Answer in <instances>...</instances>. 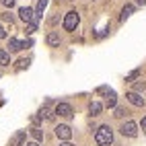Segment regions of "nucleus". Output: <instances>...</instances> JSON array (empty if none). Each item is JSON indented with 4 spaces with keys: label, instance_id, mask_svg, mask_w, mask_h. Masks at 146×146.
<instances>
[{
    "label": "nucleus",
    "instance_id": "1",
    "mask_svg": "<svg viewBox=\"0 0 146 146\" xmlns=\"http://www.w3.org/2000/svg\"><path fill=\"white\" fill-rule=\"evenodd\" d=\"M95 142L99 144V146H109V144L113 142V132H111L109 125H101V128L97 130V134H95Z\"/></svg>",
    "mask_w": 146,
    "mask_h": 146
},
{
    "label": "nucleus",
    "instance_id": "2",
    "mask_svg": "<svg viewBox=\"0 0 146 146\" xmlns=\"http://www.w3.org/2000/svg\"><path fill=\"white\" fill-rule=\"evenodd\" d=\"M76 25H78V15H76V11H70L64 17V29L66 31H74Z\"/></svg>",
    "mask_w": 146,
    "mask_h": 146
},
{
    "label": "nucleus",
    "instance_id": "3",
    "mask_svg": "<svg viewBox=\"0 0 146 146\" xmlns=\"http://www.w3.org/2000/svg\"><path fill=\"white\" fill-rule=\"evenodd\" d=\"M121 134L128 136V138H134V136L138 134V125H136L134 121H125V123L121 125Z\"/></svg>",
    "mask_w": 146,
    "mask_h": 146
},
{
    "label": "nucleus",
    "instance_id": "4",
    "mask_svg": "<svg viewBox=\"0 0 146 146\" xmlns=\"http://www.w3.org/2000/svg\"><path fill=\"white\" fill-rule=\"evenodd\" d=\"M56 136H58V138H60V140H70L72 138V130H70V125H58V128H56Z\"/></svg>",
    "mask_w": 146,
    "mask_h": 146
},
{
    "label": "nucleus",
    "instance_id": "5",
    "mask_svg": "<svg viewBox=\"0 0 146 146\" xmlns=\"http://www.w3.org/2000/svg\"><path fill=\"white\" fill-rule=\"evenodd\" d=\"M19 17H21L25 23H33V21H37V19H35V15H33V11H31L29 6H23V8H19Z\"/></svg>",
    "mask_w": 146,
    "mask_h": 146
},
{
    "label": "nucleus",
    "instance_id": "6",
    "mask_svg": "<svg viewBox=\"0 0 146 146\" xmlns=\"http://www.w3.org/2000/svg\"><path fill=\"white\" fill-rule=\"evenodd\" d=\"M56 113L62 115V117H72V107L68 103H58L56 105Z\"/></svg>",
    "mask_w": 146,
    "mask_h": 146
},
{
    "label": "nucleus",
    "instance_id": "7",
    "mask_svg": "<svg viewBox=\"0 0 146 146\" xmlns=\"http://www.w3.org/2000/svg\"><path fill=\"white\" fill-rule=\"evenodd\" d=\"M25 138H27V132H25V130H19L13 138H11V146H23Z\"/></svg>",
    "mask_w": 146,
    "mask_h": 146
},
{
    "label": "nucleus",
    "instance_id": "8",
    "mask_svg": "<svg viewBox=\"0 0 146 146\" xmlns=\"http://www.w3.org/2000/svg\"><path fill=\"white\" fill-rule=\"evenodd\" d=\"M125 97H128V101H130L132 105H136V107H144V99H142L138 93H134V91H132V93H128Z\"/></svg>",
    "mask_w": 146,
    "mask_h": 146
},
{
    "label": "nucleus",
    "instance_id": "9",
    "mask_svg": "<svg viewBox=\"0 0 146 146\" xmlns=\"http://www.w3.org/2000/svg\"><path fill=\"white\" fill-rule=\"evenodd\" d=\"M45 6H47V0H39V2H37V8H35V19H41V17H43Z\"/></svg>",
    "mask_w": 146,
    "mask_h": 146
},
{
    "label": "nucleus",
    "instance_id": "10",
    "mask_svg": "<svg viewBox=\"0 0 146 146\" xmlns=\"http://www.w3.org/2000/svg\"><path fill=\"white\" fill-rule=\"evenodd\" d=\"M8 50H11V52H19V50H23V41H19V39H15V37H13V39L8 41Z\"/></svg>",
    "mask_w": 146,
    "mask_h": 146
},
{
    "label": "nucleus",
    "instance_id": "11",
    "mask_svg": "<svg viewBox=\"0 0 146 146\" xmlns=\"http://www.w3.org/2000/svg\"><path fill=\"white\" fill-rule=\"evenodd\" d=\"M89 111H91V115H99V113L103 111V105L97 103V101H93V103L89 105Z\"/></svg>",
    "mask_w": 146,
    "mask_h": 146
},
{
    "label": "nucleus",
    "instance_id": "12",
    "mask_svg": "<svg viewBox=\"0 0 146 146\" xmlns=\"http://www.w3.org/2000/svg\"><path fill=\"white\" fill-rule=\"evenodd\" d=\"M45 41H47V45H60V35H58V33H50Z\"/></svg>",
    "mask_w": 146,
    "mask_h": 146
},
{
    "label": "nucleus",
    "instance_id": "13",
    "mask_svg": "<svg viewBox=\"0 0 146 146\" xmlns=\"http://www.w3.org/2000/svg\"><path fill=\"white\" fill-rule=\"evenodd\" d=\"M132 13H134V6H132V4H125V6L121 8V17H119V19H121V21H125Z\"/></svg>",
    "mask_w": 146,
    "mask_h": 146
},
{
    "label": "nucleus",
    "instance_id": "14",
    "mask_svg": "<svg viewBox=\"0 0 146 146\" xmlns=\"http://www.w3.org/2000/svg\"><path fill=\"white\" fill-rule=\"evenodd\" d=\"M140 78V70H132L128 76H125V82H136Z\"/></svg>",
    "mask_w": 146,
    "mask_h": 146
},
{
    "label": "nucleus",
    "instance_id": "15",
    "mask_svg": "<svg viewBox=\"0 0 146 146\" xmlns=\"http://www.w3.org/2000/svg\"><path fill=\"white\" fill-rule=\"evenodd\" d=\"M115 103H117V97H115V93L111 91L109 95H107V103H105V105H107V107H115Z\"/></svg>",
    "mask_w": 146,
    "mask_h": 146
},
{
    "label": "nucleus",
    "instance_id": "16",
    "mask_svg": "<svg viewBox=\"0 0 146 146\" xmlns=\"http://www.w3.org/2000/svg\"><path fill=\"white\" fill-rule=\"evenodd\" d=\"M144 89H146V82L144 80H136L134 82V93H142Z\"/></svg>",
    "mask_w": 146,
    "mask_h": 146
},
{
    "label": "nucleus",
    "instance_id": "17",
    "mask_svg": "<svg viewBox=\"0 0 146 146\" xmlns=\"http://www.w3.org/2000/svg\"><path fill=\"white\" fill-rule=\"evenodd\" d=\"M31 136H33V138H35L37 142H39V140H43V132H41L39 128H31Z\"/></svg>",
    "mask_w": 146,
    "mask_h": 146
},
{
    "label": "nucleus",
    "instance_id": "18",
    "mask_svg": "<svg viewBox=\"0 0 146 146\" xmlns=\"http://www.w3.org/2000/svg\"><path fill=\"white\" fill-rule=\"evenodd\" d=\"M15 68L17 70H25V68H29V60H25V58H21L17 64H15Z\"/></svg>",
    "mask_w": 146,
    "mask_h": 146
},
{
    "label": "nucleus",
    "instance_id": "19",
    "mask_svg": "<svg viewBox=\"0 0 146 146\" xmlns=\"http://www.w3.org/2000/svg\"><path fill=\"white\" fill-rule=\"evenodd\" d=\"M6 64H11V58L6 52H0V66H6Z\"/></svg>",
    "mask_w": 146,
    "mask_h": 146
},
{
    "label": "nucleus",
    "instance_id": "20",
    "mask_svg": "<svg viewBox=\"0 0 146 146\" xmlns=\"http://www.w3.org/2000/svg\"><path fill=\"white\" fill-rule=\"evenodd\" d=\"M33 31H37V21H33V23H29V25H27V29H25V33H27V35H31Z\"/></svg>",
    "mask_w": 146,
    "mask_h": 146
},
{
    "label": "nucleus",
    "instance_id": "21",
    "mask_svg": "<svg viewBox=\"0 0 146 146\" xmlns=\"http://www.w3.org/2000/svg\"><path fill=\"white\" fill-rule=\"evenodd\" d=\"M125 113H128V111H125L123 107H115V113H113V115H115V117H123Z\"/></svg>",
    "mask_w": 146,
    "mask_h": 146
},
{
    "label": "nucleus",
    "instance_id": "22",
    "mask_svg": "<svg viewBox=\"0 0 146 146\" xmlns=\"http://www.w3.org/2000/svg\"><path fill=\"white\" fill-rule=\"evenodd\" d=\"M2 21H6V23H13V15H11V13H2Z\"/></svg>",
    "mask_w": 146,
    "mask_h": 146
},
{
    "label": "nucleus",
    "instance_id": "23",
    "mask_svg": "<svg viewBox=\"0 0 146 146\" xmlns=\"http://www.w3.org/2000/svg\"><path fill=\"white\" fill-rule=\"evenodd\" d=\"M97 93H99V95H109L111 91L107 89V86H99V89H97Z\"/></svg>",
    "mask_w": 146,
    "mask_h": 146
},
{
    "label": "nucleus",
    "instance_id": "24",
    "mask_svg": "<svg viewBox=\"0 0 146 146\" xmlns=\"http://www.w3.org/2000/svg\"><path fill=\"white\" fill-rule=\"evenodd\" d=\"M0 2H2L4 6H13V4H15V0H0Z\"/></svg>",
    "mask_w": 146,
    "mask_h": 146
},
{
    "label": "nucleus",
    "instance_id": "25",
    "mask_svg": "<svg viewBox=\"0 0 146 146\" xmlns=\"http://www.w3.org/2000/svg\"><path fill=\"white\" fill-rule=\"evenodd\" d=\"M33 45V39H27V41H23V47H31Z\"/></svg>",
    "mask_w": 146,
    "mask_h": 146
},
{
    "label": "nucleus",
    "instance_id": "26",
    "mask_svg": "<svg viewBox=\"0 0 146 146\" xmlns=\"http://www.w3.org/2000/svg\"><path fill=\"white\" fill-rule=\"evenodd\" d=\"M4 35H6V33H4V29H2V25H0V39H2Z\"/></svg>",
    "mask_w": 146,
    "mask_h": 146
},
{
    "label": "nucleus",
    "instance_id": "27",
    "mask_svg": "<svg viewBox=\"0 0 146 146\" xmlns=\"http://www.w3.org/2000/svg\"><path fill=\"white\" fill-rule=\"evenodd\" d=\"M136 2H138L140 6H144V4H146V0H136Z\"/></svg>",
    "mask_w": 146,
    "mask_h": 146
},
{
    "label": "nucleus",
    "instance_id": "28",
    "mask_svg": "<svg viewBox=\"0 0 146 146\" xmlns=\"http://www.w3.org/2000/svg\"><path fill=\"white\" fill-rule=\"evenodd\" d=\"M27 146H39L37 142H27Z\"/></svg>",
    "mask_w": 146,
    "mask_h": 146
},
{
    "label": "nucleus",
    "instance_id": "29",
    "mask_svg": "<svg viewBox=\"0 0 146 146\" xmlns=\"http://www.w3.org/2000/svg\"><path fill=\"white\" fill-rule=\"evenodd\" d=\"M142 130H146V117L142 119Z\"/></svg>",
    "mask_w": 146,
    "mask_h": 146
},
{
    "label": "nucleus",
    "instance_id": "30",
    "mask_svg": "<svg viewBox=\"0 0 146 146\" xmlns=\"http://www.w3.org/2000/svg\"><path fill=\"white\" fill-rule=\"evenodd\" d=\"M60 146H74V144H70V142H62Z\"/></svg>",
    "mask_w": 146,
    "mask_h": 146
},
{
    "label": "nucleus",
    "instance_id": "31",
    "mask_svg": "<svg viewBox=\"0 0 146 146\" xmlns=\"http://www.w3.org/2000/svg\"><path fill=\"white\" fill-rule=\"evenodd\" d=\"M0 74H2V72H0Z\"/></svg>",
    "mask_w": 146,
    "mask_h": 146
}]
</instances>
